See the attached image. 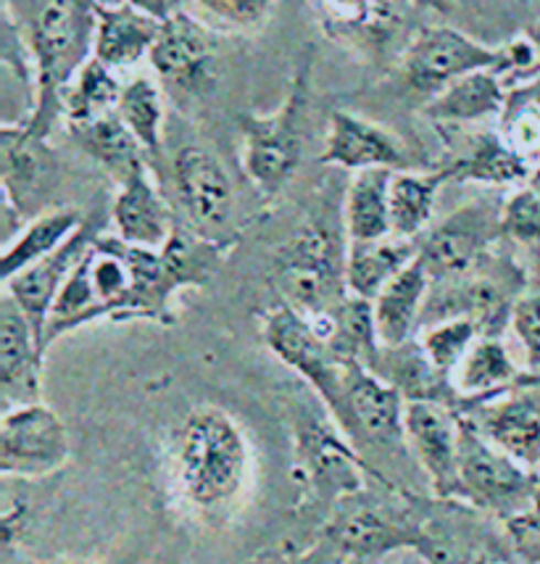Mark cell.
Segmentation results:
<instances>
[{
  "mask_svg": "<svg viewBox=\"0 0 540 564\" xmlns=\"http://www.w3.org/2000/svg\"><path fill=\"white\" fill-rule=\"evenodd\" d=\"M169 467L185 507L216 520L233 512L251 486L253 452L233 414L201 406L174 433Z\"/></svg>",
  "mask_w": 540,
  "mask_h": 564,
  "instance_id": "6da1fadb",
  "label": "cell"
},
{
  "mask_svg": "<svg viewBox=\"0 0 540 564\" xmlns=\"http://www.w3.org/2000/svg\"><path fill=\"white\" fill-rule=\"evenodd\" d=\"M98 0H37L22 22L32 62L35 96L24 117L30 130L51 138L64 122V93L77 72L93 58Z\"/></svg>",
  "mask_w": 540,
  "mask_h": 564,
  "instance_id": "7a4b0ae2",
  "label": "cell"
},
{
  "mask_svg": "<svg viewBox=\"0 0 540 564\" xmlns=\"http://www.w3.org/2000/svg\"><path fill=\"white\" fill-rule=\"evenodd\" d=\"M346 251L330 219L316 217L299 227L272 261V280L282 301L306 317L333 314L348 295Z\"/></svg>",
  "mask_w": 540,
  "mask_h": 564,
  "instance_id": "3957f363",
  "label": "cell"
},
{
  "mask_svg": "<svg viewBox=\"0 0 540 564\" xmlns=\"http://www.w3.org/2000/svg\"><path fill=\"white\" fill-rule=\"evenodd\" d=\"M424 522L428 517L403 488L388 491V496L361 488L335 503L324 539L337 554L350 560H377L396 549L420 546Z\"/></svg>",
  "mask_w": 540,
  "mask_h": 564,
  "instance_id": "277c9868",
  "label": "cell"
},
{
  "mask_svg": "<svg viewBox=\"0 0 540 564\" xmlns=\"http://www.w3.org/2000/svg\"><path fill=\"white\" fill-rule=\"evenodd\" d=\"M309 69L295 74L285 100L272 113H246L242 130V172L264 198H274L299 172L309 106Z\"/></svg>",
  "mask_w": 540,
  "mask_h": 564,
  "instance_id": "5b68a950",
  "label": "cell"
},
{
  "mask_svg": "<svg viewBox=\"0 0 540 564\" xmlns=\"http://www.w3.org/2000/svg\"><path fill=\"white\" fill-rule=\"evenodd\" d=\"M458 417V499L475 512L498 520H517L530 509L540 473L519 465L515 456L498 446L472 425Z\"/></svg>",
  "mask_w": 540,
  "mask_h": 564,
  "instance_id": "8992f818",
  "label": "cell"
},
{
  "mask_svg": "<svg viewBox=\"0 0 540 564\" xmlns=\"http://www.w3.org/2000/svg\"><path fill=\"white\" fill-rule=\"evenodd\" d=\"M528 282L530 278L522 267L498 253L462 278L432 280L420 330L443 319L467 317L475 319L485 335H501L509 325L511 306Z\"/></svg>",
  "mask_w": 540,
  "mask_h": 564,
  "instance_id": "52a82bcc",
  "label": "cell"
},
{
  "mask_svg": "<svg viewBox=\"0 0 540 564\" xmlns=\"http://www.w3.org/2000/svg\"><path fill=\"white\" fill-rule=\"evenodd\" d=\"M148 62L177 104L208 96L219 77V48L212 26L185 9L164 19Z\"/></svg>",
  "mask_w": 540,
  "mask_h": 564,
  "instance_id": "ba28073f",
  "label": "cell"
},
{
  "mask_svg": "<svg viewBox=\"0 0 540 564\" xmlns=\"http://www.w3.org/2000/svg\"><path fill=\"white\" fill-rule=\"evenodd\" d=\"M501 206L496 200L477 198L422 232L417 243L432 280L462 278L496 253V243L504 238Z\"/></svg>",
  "mask_w": 540,
  "mask_h": 564,
  "instance_id": "9c48e42d",
  "label": "cell"
},
{
  "mask_svg": "<svg viewBox=\"0 0 540 564\" xmlns=\"http://www.w3.org/2000/svg\"><path fill=\"white\" fill-rule=\"evenodd\" d=\"M330 414L356 448L407 446V399L369 367L346 365L341 395Z\"/></svg>",
  "mask_w": 540,
  "mask_h": 564,
  "instance_id": "30bf717a",
  "label": "cell"
},
{
  "mask_svg": "<svg viewBox=\"0 0 540 564\" xmlns=\"http://www.w3.org/2000/svg\"><path fill=\"white\" fill-rule=\"evenodd\" d=\"M493 446L515 456L532 473L540 469V375L525 369L522 378L488 399L467 401L456 409Z\"/></svg>",
  "mask_w": 540,
  "mask_h": 564,
  "instance_id": "8fae6325",
  "label": "cell"
},
{
  "mask_svg": "<svg viewBox=\"0 0 540 564\" xmlns=\"http://www.w3.org/2000/svg\"><path fill=\"white\" fill-rule=\"evenodd\" d=\"M348 441L341 427L314 417L303 420L295 430V452H299L303 475L314 488L316 501L330 503V507H335L343 496L367 488V478L398 486L388 475L369 465L359 448Z\"/></svg>",
  "mask_w": 540,
  "mask_h": 564,
  "instance_id": "7c38bea8",
  "label": "cell"
},
{
  "mask_svg": "<svg viewBox=\"0 0 540 564\" xmlns=\"http://www.w3.org/2000/svg\"><path fill=\"white\" fill-rule=\"evenodd\" d=\"M261 333H264L269 351L295 375H301L312 386V391L320 395L327 412H333L337 395H341L346 361L337 359V354L330 348L327 338L316 330L314 322L299 308L280 301L267 312Z\"/></svg>",
  "mask_w": 540,
  "mask_h": 564,
  "instance_id": "4fadbf2b",
  "label": "cell"
},
{
  "mask_svg": "<svg viewBox=\"0 0 540 564\" xmlns=\"http://www.w3.org/2000/svg\"><path fill=\"white\" fill-rule=\"evenodd\" d=\"M498 48L477 43L454 26H424L401 56L403 83L411 93L430 100L464 74L496 69Z\"/></svg>",
  "mask_w": 540,
  "mask_h": 564,
  "instance_id": "5bb4252c",
  "label": "cell"
},
{
  "mask_svg": "<svg viewBox=\"0 0 540 564\" xmlns=\"http://www.w3.org/2000/svg\"><path fill=\"white\" fill-rule=\"evenodd\" d=\"M69 462L64 420L43 401L3 412L0 420V473L6 478L37 480Z\"/></svg>",
  "mask_w": 540,
  "mask_h": 564,
  "instance_id": "9a60e30c",
  "label": "cell"
},
{
  "mask_svg": "<svg viewBox=\"0 0 540 564\" xmlns=\"http://www.w3.org/2000/svg\"><path fill=\"white\" fill-rule=\"evenodd\" d=\"M56 153L48 138L37 135L26 122H6L0 130V180H3L6 219L37 217L40 200L48 196L56 183Z\"/></svg>",
  "mask_w": 540,
  "mask_h": 564,
  "instance_id": "2e32d148",
  "label": "cell"
},
{
  "mask_svg": "<svg viewBox=\"0 0 540 564\" xmlns=\"http://www.w3.org/2000/svg\"><path fill=\"white\" fill-rule=\"evenodd\" d=\"M172 185L191 230L219 243L235 212L233 180L219 159L204 145H185L172 159Z\"/></svg>",
  "mask_w": 540,
  "mask_h": 564,
  "instance_id": "e0dca14e",
  "label": "cell"
},
{
  "mask_svg": "<svg viewBox=\"0 0 540 564\" xmlns=\"http://www.w3.org/2000/svg\"><path fill=\"white\" fill-rule=\"evenodd\" d=\"M407 448L424 469L435 501L458 499V417L451 406L409 401L403 417Z\"/></svg>",
  "mask_w": 540,
  "mask_h": 564,
  "instance_id": "ac0fdd59",
  "label": "cell"
},
{
  "mask_svg": "<svg viewBox=\"0 0 540 564\" xmlns=\"http://www.w3.org/2000/svg\"><path fill=\"white\" fill-rule=\"evenodd\" d=\"M100 232H104L100 221L87 217L85 225L79 227L64 246L56 248L51 257L35 261L32 267L13 274L11 280H3V293H9L11 299L22 306V312L30 317L32 325H35L40 344H43L51 312L53 306H56L61 291H64L66 280L72 278L74 267L83 261L87 248L93 246V240H96Z\"/></svg>",
  "mask_w": 540,
  "mask_h": 564,
  "instance_id": "d6986e66",
  "label": "cell"
},
{
  "mask_svg": "<svg viewBox=\"0 0 540 564\" xmlns=\"http://www.w3.org/2000/svg\"><path fill=\"white\" fill-rule=\"evenodd\" d=\"M322 164L337 170H414V156L407 143L388 127L369 122L350 111H333L324 135Z\"/></svg>",
  "mask_w": 540,
  "mask_h": 564,
  "instance_id": "ffe728a7",
  "label": "cell"
},
{
  "mask_svg": "<svg viewBox=\"0 0 540 564\" xmlns=\"http://www.w3.org/2000/svg\"><path fill=\"white\" fill-rule=\"evenodd\" d=\"M45 348L22 306L3 293L0 299V406L35 404L43 393Z\"/></svg>",
  "mask_w": 540,
  "mask_h": 564,
  "instance_id": "44dd1931",
  "label": "cell"
},
{
  "mask_svg": "<svg viewBox=\"0 0 540 564\" xmlns=\"http://www.w3.org/2000/svg\"><path fill=\"white\" fill-rule=\"evenodd\" d=\"M114 230L125 243L138 248H164L177 230L166 198L153 185L148 166L138 170L119 185L117 198L111 204Z\"/></svg>",
  "mask_w": 540,
  "mask_h": 564,
  "instance_id": "7402d4cb",
  "label": "cell"
},
{
  "mask_svg": "<svg viewBox=\"0 0 540 564\" xmlns=\"http://www.w3.org/2000/svg\"><path fill=\"white\" fill-rule=\"evenodd\" d=\"M441 170L454 183L515 187L530 183L536 164L515 151L501 132H472Z\"/></svg>",
  "mask_w": 540,
  "mask_h": 564,
  "instance_id": "603a6c76",
  "label": "cell"
},
{
  "mask_svg": "<svg viewBox=\"0 0 540 564\" xmlns=\"http://www.w3.org/2000/svg\"><path fill=\"white\" fill-rule=\"evenodd\" d=\"M161 19L127 3H96V45L93 58L108 69H130L151 56L161 32Z\"/></svg>",
  "mask_w": 540,
  "mask_h": 564,
  "instance_id": "cb8c5ba5",
  "label": "cell"
},
{
  "mask_svg": "<svg viewBox=\"0 0 540 564\" xmlns=\"http://www.w3.org/2000/svg\"><path fill=\"white\" fill-rule=\"evenodd\" d=\"M509 100V87L496 69H477L451 83L443 93L424 104V117L438 130H462L483 119L501 117Z\"/></svg>",
  "mask_w": 540,
  "mask_h": 564,
  "instance_id": "d4e9b609",
  "label": "cell"
},
{
  "mask_svg": "<svg viewBox=\"0 0 540 564\" xmlns=\"http://www.w3.org/2000/svg\"><path fill=\"white\" fill-rule=\"evenodd\" d=\"M372 372L398 388L407 404L409 401H432V404L451 406L454 412L462 404L454 380L432 365L420 338H411L401 346H382Z\"/></svg>",
  "mask_w": 540,
  "mask_h": 564,
  "instance_id": "484cf974",
  "label": "cell"
},
{
  "mask_svg": "<svg viewBox=\"0 0 540 564\" xmlns=\"http://www.w3.org/2000/svg\"><path fill=\"white\" fill-rule=\"evenodd\" d=\"M432 278L422 259L417 257L407 270L396 274L388 285L377 293L375 322L382 346H401L417 338L424 304H428Z\"/></svg>",
  "mask_w": 540,
  "mask_h": 564,
  "instance_id": "4316f807",
  "label": "cell"
},
{
  "mask_svg": "<svg viewBox=\"0 0 540 564\" xmlns=\"http://www.w3.org/2000/svg\"><path fill=\"white\" fill-rule=\"evenodd\" d=\"M66 130H69V138L77 143L79 151L104 166L117 180V185L148 166L143 145L138 143V138L121 122L119 111L104 113V117L90 119V122L66 124Z\"/></svg>",
  "mask_w": 540,
  "mask_h": 564,
  "instance_id": "83f0119b",
  "label": "cell"
},
{
  "mask_svg": "<svg viewBox=\"0 0 540 564\" xmlns=\"http://www.w3.org/2000/svg\"><path fill=\"white\" fill-rule=\"evenodd\" d=\"M420 257L417 240L388 235L382 240L348 243L346 251V288L348 293L375 301L377 293L396 278L398 272Z\"/></svg>",
  "mask_w": 540,
  "mask_h": 564,
  "instance_id": "f1b7e54d",
  "label": "cell"
},
{
  "mask_svg": "<svg viewBox=\"0 0 540 564\" xmlns=\"http://www.w3.org/2000/svg\"><path fill=\"white\" fill-rule=\"evenodd\" d=\"M390 180H393V170L354 172L346 191V204H343V232L348 243L382 240L393 235Z\"/></svg>",
  "mask_w": 540,
  "mask_h": 564,
  "instance_id": "f546056e",
  "label": "cell"
},
{
  "mask_svg": "<svg viewBox=\"0 0 540 564\" xmlns=\"http://www.w3.org/2000/svg\"><path fill=\"white\" fill-rule=\"evenodd\" d=\"M85 214L74 206H61V209H48L37 217L26 219V225L19 227V232L6 243L3 251V280H11L35 261L51 257L56 248H61L72 238L79 227L85 225Z\"/></svg>",
  "mask_w": 540,
  "mask_h": 564,
  "instance_id": "4dcf8cb0",
  "label": "cell"
},
{
  "mask_svg": "<svg viewBox=\"0 0 540 564\" xmlns=\"http://www.w3.org/2000/svg\"><path fill=\"white\" fill-rule=\"evenodd\" d=\"M522 372L525 369L515 365L501 335H480L462 359V365L456 367L454 386L462 404H467V401L488 399V395L506 391L522 378Z\"/></svg>",
  "mask_w": 540,
  "mask_h": 564,
  "instance_id": "1f68e13d",
  "label": "cell"
},
{
  "mask_svg": "<svg viewBox=\"0 0 540 564\" xmlns=\"http://www.w3.org/2000/svg\"><path fill=\"white\" fill-rule=\"evenodd\" d=\"M449 183L443 170H401L390 180V227L396 238L420 240L432 225L435 200L441 187Z\"/></svg>",
  "mask_w": 540,
  "mask_h": 564,
  "instance_id": "d6a6232c",
  "label": "cell"
},
{
  "mask_svg": "<svg viewBox=\"0 0 540 564\" xmlns=\"http://www.w3.org/2000/svg\"><path fill=\"white\" fill-rule=\"evenodd\" d=\"M117 111L127 130L143 145L145 156L159 159L161 145H164V96L156 79L145 74L132 77L121 87Z\"/></svg>",
  "mask_w": 540,
  "mask_h": 564,
  "instance_id": "836d02e7",
  "label": "cell"
},
{
  "mask_svg": "<svg viewBox=\"0 0 540 564\" xmlns=\"http://www.w3.org/2000/svg\"><path fill=\"white\" fill-rule=\"evenodd\" d=\"M119 79L114 77V69L100 64L98 58H90L72 85L64 93V122L79 124L90 122V119L104 117V113L117 111L121 98Z\"/></svg>",
  "mask_w": 540,
  "mask_h": 564,
  "instance_id": "e575fe53",
  "label": "cell"
},
{
  "mask_svg": "<svg viewBox=\"0 0 540 564\" xmlns=\"http://www.w3.org/2000/svg\"><path fill=\"white\" fill-rule=\"evenodd\" d=\"M414 552L430 564H511L493 543L462 541L456 530H443V522L435 517H428L424 522V535Z\"/></svg>",
  "mask_w": 540,
  "mask_h": 564,
  "instance_id": "d590c367",
  "label": "cell"
},
{
  "mask_svg": "<svg viewBox=\"0 0 540 564\" xmlns=\"http://www.w3.org/2000/svg\"><path fill=\"white\" fill-rule=\"evenodd\" d=\"M480 335L485 333L475 319H443L435 322V325L422 327L420 344L424 348V354L430 356L432 365L454 380L456 367L462 365V359L467 356L469 348L475 346V340L480 338Z\"/></svg>",
  "mask_w": 540,
  "mask_h": 564,
  "instance_id": "8d00e7d4",
  "label": "cell"
},
{
  "mask_svg": "<svg viewBox=\"0 0 540 564\" xmlns=\"http://www.w3.org/2000/svg\"><path fill=\"white\" fill-rule=\"evenodd\" d=\"M320 11L333 35H382L393 19L390 0H320Z\"/></svg>",
  "mask_w": 540,
  "mask_h": 564,
  "instance_id": "74e56055",
  "label": "cell"
},
{
  "mask_svg": "<svg viewBox=\"0 0 540 564\" xmlns=\"http://www.w3.org/2000/svg\"><path fill=\"white\" fill-rule=\"evenodd\" d=\"M193 13L208 26H222L229 32H253L272 17L277 0H187Z\"/></svg>",
  "mask_w": 540,
  "mask_h": 564,
  "instance_id": "f35d334b",
  "label": "cell"
},
{
  "mask_svg": "<svg viewBox=\"0 0 540 564\" xmlns=\"http://www.w3.org/2000/svg\"><path fill=\"white\" fill-rule=\"evenodd\" d=\"M501 230L506 240L519 246L540 248V193L528 185H519L501 206Z\"/></svg>",
  "mask_w": 540,
  "mask_h": 564,
  "instance_id": "ab89813d",
  "label": "cell"
},
{
  "mask_svg": "<svg viewBox=\"0 0 540 564\" xmlns=\"http://www.w3.org/2000/svg\"><path fill=\"white\" fill-rule=\"evenodd\" d=\"M509 327L525 348L528 372L540 375V278L530 280L511 306Z\"/></svg>",
  "mask_w": 540,
  "mask_h": 564,
  "instance_id": "60d3db41",
  "label": "cell"
},
{
  "mask_svg": "<svg viewBox=\"0 0 540 564\" xmlns=\"http://www.w3.org/2000/svg\"><path fill=\"white\" fill-rule=\"evenodd\" d=\"M509 530L515 535H536V539H540V478H538V488H536V496H532L530 509L525 514H519L517 520H511Z\"/></svg>",
  "mask_w": 540,
  "mask_h": 564,
  "instance_id": "b9f144b4",
  "label": "cell"
},
{
  "mask_svg": "<svg viewBox=\"0 0 540 564\" xmlns=\"http://www.w3.org/2000/svg\"><path fill=\"white\" fill-rule=\"evenodd\" d=\"M127 3L138 6V9H143L151 13V17H156L164 22V19L174 17V13L182 11V3H187V0H127Z\"/></svg>",
  "mask_w": 540,
  "mask_h": 564,
  "instance_id": "7bdbcfd3",
  "label": "cell"
},
{
  "mask_svg": "<svg viewBox=\"0 0 540 564\" xmlns=\"http://www.w3.org/2000/svg\"><path fill=\"white\" fill-rule=\"evenodd\" d=\"M515 93H517V96L528 98L530 104H536L538 109H540V77H538V79H532V83H528V85H519V87H515Z\"/></svg>",
  "mask_w": 540,
  "mask_h": 564,
  "instance_id": "ee69618b",
  "label": "cell"
},
{
  "mask_svg": "<svg viewBox=\"0 0 540 564\" xmlns=\"http://www.w3.org/2000/svg\"><path fill=\"white\" fill-rule=\"evenodd\" d=\"M530 185L536 187V191L540 193V161L536 164V170H532V174H530Z\"/></svg>",
  "mask_w": 540,
  "mask_h": 564,
  "instance_id": "f6af8a7d",
  "label": "cell"
},
{
  "mask_svg": "<svg viewBox=\"0 0 540 564\" xmlns=\"http://www.w3.org/2000/svg\"><path fill=\"white\" fill-rule=\"evenodd\" d=\"M528 32L532 37H536V43H538V48H540V22L538 24H532V26H528Z\"/></svg>",
  "mask_w": 540,
  "mask_h": 564,
  "instance_id": "bcb514c9",
  "label": "cell"
},
{
  "mask_svg": "<svg viewBox=\"0 0 540 564\" xmlns=\"http://www.w3.org/2000/svg\"><path fill=\"white\" fill-rule=\"evenodd\" d=\"M538 278H540V248H538Z\"/></svg>",
  "mask_w": 540,
  "mask_h": 564,
  "instance_id": "7dc6e473",
  "label": "cell"
},
{
  "mask_svg": "<svg viewBox=\"0 0 540 564\" xmlns=\"http://www.w3.org/2000/svg\"><path fill=\"white\" fill-rule=\"evenodd\" d=\"M56 564H83V562H56Z\"/></svg>",
  "mask_w": 540,
  "mask_h": 564,
  "instance_id": "c3c4849f",
  "label": "cell"
}]
</instances>
